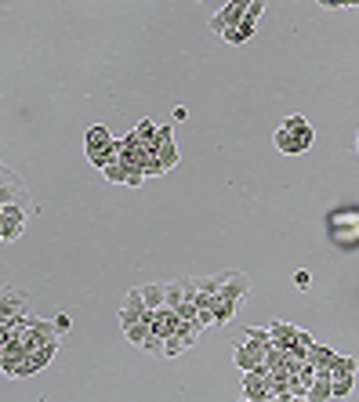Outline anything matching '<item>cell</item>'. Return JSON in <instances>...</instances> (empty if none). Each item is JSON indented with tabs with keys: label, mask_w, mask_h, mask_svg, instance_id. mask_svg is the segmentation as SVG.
Here are the masks:
<instances>
[{
	"label": "cell",
	"mask_w": 359,
	"mask_h": 402,
	"mask_svg": "<svg viewBox=\"0 0 359 402\" xmlns=\"http://www.w3.org/2000/svg\"><path fill=\"white\" fill-rule=\"evenodd\" d=\"M196 294H200V279H174V283H164V304L178 308V304H185V301H196Z\"/></svg>",
	"instance_id": "8992f818"
},
{
	"label": "cell",
	"mask_w": 359,
	"mask_h": 402,
	"mask_svg": "<svg viewBox=\"0 0 359 402\" xmlns=\"http://www.w3.org/2000/svg\"><path fill=\"white\" fill-rule=\"evenodd\" d=\"M323 8H345V0H319Z\"/></svg>",
	"instance_id": "603a6c76"
},
{
	"label": "cell",
	"mask_w": 359,
	"mask_h": 402,
	"mask_svg": "<svg viewBox=\"0 0 359 402\" xmlns=\"http://www.w3.org/2000/svg\"><path fill=\"white\" fill-rule=\"evenodd\" d=\"M146 297H142V290H131L128 294V301H123V308H120V326L128 330L131 323H138V319H146Z\"/></svg>",
	"instance_id": "7c38bea8"
},
{
	"label": "cell",
	"mask_w": 359,
	"mask_h": 402,
	"mask_svg": "<svg viewBox=\"0 0 359 402\" xmlns=\"http://www.w3.org/2000/svg\"><path fill=\"white\" fill-rule=\"evenodd\" d=\"M142 297H146V308H160L164 304V283H149V286H138Z\"/></svg>",
	"instance_id": "ac0fdd59"
},
{
	"label": "cell",
	"mask_w": 359,
	"mask_h": 402,
	"mask_svg": "<svg viewBox=\"0 0 359 402\" xmlns=\"http://www.w3.org/2000/svg\"><path fill=\"white\" fill-rule=\"evenodd\" d=\"M149 330H153V326H149V316H146V319L131 323V326H128V330H123V334H128V341H131V344H142V341L149 337Z\"/></svg>",
	"instance_id": "d6986e66"
},
{
	"label": "cell",
	"mask_w": 359,
	"mask_h": 402,
	"mask_svg": "<svg viewBox=\"0 0 359 402\" xmlns=\"http://www.w3.org/2000/svg\"><path fill=\"white\" fill-rule=\"evenodd\" d=\"M261 11H265V0H254V4L247 8V15H243V18H240V22L232 26V29H225L222 36H225L229 44H247L250 36H254V26H258V18H261Z\"/></svg>",
	"instance_id": "3957f363"
},
{
	"label": "cell",
	"mask_w": 359,
	"mask_h": 402,
	"mask_svg": "<svg viewBox=\"0 0 359 402\" xmlns=\"http://www.w3.org/2000/svg\"><path fill=\"white\" fill-rule=\"evenodd\" d=\"M26 308H29V294H22V290H11V286H0V323L22 319Z\"/></svg>",
	"instance_id": "5b68a950"
},
{
	"label": "cell",
	"mask_w": 359,
	"mask_h": 402,
	"mask_svg": "<svg viewBox=\"0 0 359 402\" xmlns=\"http://www.w3.org/2000/svg\"><path fill=\"white\" fill-rule=\"evenodd\" d=\"M146 316H149V326H153V334H160V337H171V334L178 330V323H182V319H178V312H174L171 304L149 308Z\"/></svg>",
	"instance_id": "8fae6325"
},
{
	"label": "cell",
	"mask_w": 359,
	"mask_h": 402,
	"mask_svg": "<svg viewBox=\"0 0 359 402\" xmlns=\"http://www.w3.org/2000/svg\"><path fill=\"white\" fill-rule=\"evenodd\" d=\"M55 326H59L62 334H69V326H73V319H69V316H55Z\"/></svg>",
	"instance_id": "7402d4cb"
},
{
	"label": "cell",
	"mask_w": 359,
	"mask_h": 402,
	"mask_svg": "<svg viewBox=\"0 0 359 402\" xmlns=\"http://www.w3.org/2000/svg\"><path fill=\"white\" fill-rule=\"evenodd\" d=\"M243 395H247L250 402H273V388H268L265 366L247 370V373H243Z\"/></svg>",
	"instance_id": "ba28073f"
},
{
	"label": "cell",
	"mask_w": 359,
	"mask_h": 402,
	"mask_svg": "<svg viewBox=\"0 0 359 402\" xmlns=\"http://www.w3.org/2000/svg\"><path fill=\"white\" fill-rule=\"evenodd\" d=\"M232 362L240 366V373L265 366V344H261V341H254V337H247L243 344H236V352H232Z\"/></svg>",
	"instance_id": "277c9868"
},
{
	"label": "cell",
	"mask_w": 359,
	"mask_h": 402,
	"mask_svg": "<svg viewBox=\"0 0 359 402\" xmlns=\"http://www.w3.org/2000/svg\"><path fill=\"white\" fill-rule=\"evenodd\" d=\"M305 399H309V402H327L330 399V373H316V380L309 385Z\"/></svg>",
	"instance_id": "2e32d148"
},
{
	"label": "cell",
	"mask_w": 359,
	"mask_h": 402,
	"mask_svg": "<svg viewBox=\"0 0 359 402\" xmlns=\"http://www.w3.org/2000/svg\"><path fill=\"white\" fill-rule=\"evenodd\" d=\"M29 214L33 210H26V207H4V214H0V232H4V243L8 240H19L26 222H29Z\"/></svg>",
	"instance_id": "30bf717a"
},
{
	"label": "cell",
	"mask_w": 359,
	"mask_h": 402,
	"mask_svg": "<svg viewBox=\"0 0 359 402\" xmlns=\"http://www.w3.org/2000/svg\"><path fill=\"white\" fill-rule=\"evenodd\" d=\"M309 283H312V276H309V272H294V286L309 290Z\"/></svg>",
	"instance_id": "44dd1931"
},
{
	"label": "cell",
	"mask_w": 359,
	"mask_h": 402,
	"mask_svg": "<svg viewBox=\"0 0 359 402\" xmlns=\"http://www.w3.org/2000/svg\"><path fill=\"white\" fill-rule=\"evenodd\" d=\"M250 4H254V0H229V4H225L218 15L211 18V29H214V33H225V29H232V26H236L240 18L247 15V8H250Z\"/></svg>",
	"instance_id": "9c48e42d"
},
{
	"label": "cell",
	"mask_w": 359,
	"mask_h": 402,
	"mask_svg": "<svg viewBox=\"0 0 359 402\" xmlns=\"http://www.w3.org/2000/svg\"><path fill=\"white\" fill-rule=\"evenodd\" d=\"M156 160L164 163V171L178 167V149H174L171 127H160V131H156Z\"/></svg>",
	"instance_id": "4fadbf2b"
},
{
	"label": "cell",
	"mask_w": 359,
	"mask_h": 402,
	"mask_svg": "<svg viewBox=\"0 0 359 402\" xmlns=\"http://www.w3.org/2000/svg\"><path fill=\"white\" fill-rule=\"evenodd\" d=\"M0 362H4V344H0Z\"/></svg>",
	"instance_id": "cb8c5ba5"
},
{
	"label": "cell",
	"mask_w": 359,
	"mask_h": 402,
	"mask_svg": "<svg viewBox=\"0 0 359 402\" xmlns=\"http://www.w3.org/2000/svg\"><path fill=\"white\" fill-rule=\"evenodd\" d=\"M109 141H113L109 127L95 123V127H87V134H84V153H98V149H105V145H109Z\"/></svg>",
	"instance_id": "5bb4252c"
},
{
	"label": "cell",
	"mask_w": 359,
	"mask_h": 402,
	"mask_svg": "<svg viewBox=\"0 0 359 402\" xmlns=\"http://www.w3.org/2000/svg\"><path fill=\"white\" fill-rule=\"evenodd\" d=\"M138 348L146 352V355H156V359H164V337H160V334H153V330H149V337L142 341Z\"/></svg>",
	"instance_id": "ffe728a7"
},
{
	"label": "cell",
	"mask_w": 359,
	"mask_h": 402,
	"mask_svg": "<svg viewBox=\"0 0 359 402\" xmlns=\"http://www.w3.org/2000/svg\"><path fill=\"white\" fill-rule=\"evenodd\" d=\"M247 294H250V276H247V272H225V283H222V290H218L214 297L243 304V301H247Z\"/></svg>",
	"instance_id": "52a82bcc"
},
{
	"label": "cell",
	"mask_w": 359,
	"mask_h": 402,
	"mask_svg": "<svg viewBox=\"0 0 359 402\" xmlns=\"http://www.w3.org/2000/svg\"><path fill=\"white\" fill-rule=\"evenodd\" d=\"M87 160H91V163H95L98 171H102V167H109L113 160H120V141L113 138L109 145H105V149H98V153H87Z\"/></svg>",
	"instance_id": "e0dca14e"
},
{
	"label": "cell",
	"mask_w": 359,
	"mask_h": 402,
	"mask_svg": "<svg viewBox=\"0 0 359 402\" xmlns=\"http://www.w3.org/2000/svg\"><path fill=\"white\" fill-rule=\"evenodd\" d=\"M312 127H309V120L305 116H287L283 120V127L276 131V149L280 153H287V156H298V153H305L312 145Z\"/></svg>",
	"instance_id": "6da1fadb"
},
{
	"label": "cell",
	"mask_w": 359,
	"mask_h": 402,
	"mask_svg": "<svg viewBox=\"0 0 359 402\" xmlns=\"http://www.w3.org/2000/svg\"><path fill=\"white\" fill-rule=\"evenodd\" d=\"M0 203H4V207H26V210H33L26 185L19 181V174L4 167V163H0Z\"/></svg>",
	"instance_id": "7a4b0ae2"
},
{
	"label": "cell",
	"mask_w": 359,
	"mask_h": 402,
	"mask_svg": "<svg viewBox=\"0 0 359 402\" xmlns=\"http://www.w3.org/2000/svg\"><path fill=\"white\" fill-rule=\"evenodd\" d=\"M309 359H312L316 373H330V366H334L337 352H334V348H327V344H312V348H309Z\"/></svg>",
	"instance_id": "9a60e30c"
}]
</instances>
